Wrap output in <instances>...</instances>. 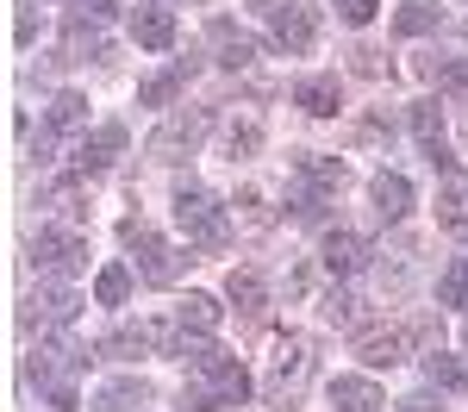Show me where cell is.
I'll list each match as a JSON object with an SVG mask.
<instances>
[{"instance_id":"6da1fadb","label":"cell","mask_w":468,"mask_h":412,"mask_svg":"<svg viewBox=\"0 0 468 412\" xmlns=\"http://www.w3.org/2000/svg\"><path fill=\"white\" fill-rule=\"evenodd\" d=\"M88 369V343L69 332H50L37 337V350L26 356V381H32L37 394H57V387H75V375Z\"/></svg>"},{"instance_id":"7a4b0ae2","label":"cell","mask_w":468,"mask_h":412,"mask_svg":"<svg viewBox=\"0 0 468 412\" xmlns=\"http://www.w3.org/2000/svg\"><path fill=\"white\" fill-rule=\"evenodd\" d=\"M176 225L187 231V244H200V250H218L225 238H231V219H225V200H218L213 187H181L176 194Z\"/></svg>"},{"instance_id":"3957f363","label":"cell","mask_w":468,"mask_h":412,"mask_svg":"<svg viewBox=\"0 0 468 412\" xmlns=\"http://www.w3.org/2000/svg\"><path fill=\"white\" fill-rule=\"evenodd\" d=\"M26 250H32V269L44 275V281H69V275H81V269H88V238H81V231L37 225Z\"/></svg>"},{"instance_id":"277c9868","label":"cell","mask_w":468,"mask_h":412,"mask_svg":"<svg viewBox=\"0 0 468 412\" xmlns=\"http://www.w3.org/2000/svg\"><path fill=\"white\" fill-rule=\"evenodd\" d=\"M187 375H194V381H207V394H213L218 412H231V407H244V400H250V369H244L238 356H225V350L200 356V363H187Z\"/></svg>"},{"instance_id":"5b68a950","label":"cell","mask_w":468,"mask_h":412,"mask_svg":"<svg viewBox=\"0 0 468 412\" xmlns=\"http://www.w3.org/2000/svg\"><path fill=\"white\" fill-rule=\"evenodd\" d=\"M119 238H125V244L138 250V275H144V281L169 288V281L181 275V250L169 244V238H156L144 219H125V225H119Z\"/></svg>"},{"instance_id":"8992f818","label":"cell","mask_w":468,"mask_h":412,"mask_svg":"<svg viewBox=\"0 0 468 412\" xmlns=\"http://www.w3.org/2000/svg\"><path fill=\"white\" fill-rule=\"evenodd\" d=\"M200 138H207V119H200V112H169L163 132L144 144V156H150V163H181V156H194Z\"/></svg>"},{"instance_id":"52a82bcc","label":"cell","mask_w":468,"mask_h":412,"mask_svg":"<svg viewBox=\"0 0 468 412\" xmlns=\"http://www.w3.org/2000/svg\"><path fill=\"white\" fill-rule=\"evenodd\" d=\"M81 306H88V300L75 294V288H57V281H50V288H37V294L26 300L19 325H57V332H69L75 319H81Z\"/></svg>"},{"instance_id":"ba28073f","label":"cell","mask_w":468,"mask_h":412,"mask_svg":"<svg viewBox=\"0 0 468 412\" xmlns=\"http://www.w3.org/2000/svg\"><path fill=\"white\" fill-rule=\"evenodd\" d=\"M125 150V125H94V132H81V144L69 150V169L75 175H101V169H112V156Z\"/></svg>"},{"instance_id":"9c48e42d","label":"cell","mask_w":468,"mask_h":412,"mask_svg":"<svg viewBox=\"0 0 468 412\" xmlns=\"http://www.w3.org/2000/svg\"><path fill=\"white\" fill-rule=\"evenodd\" d=\"M313 32H319V19H313V6H300V0H288L282 13H269V37H275V50H288V57H306V50H313Z\"/></svg>"},{"instance_id":"30bf717a","label":"cell","mask_w":468,"mask_h":412,"mask_svg":"<svg viewBox=\"0 0 468 412\" xmlns=\"http://www.w3.org/2000/svg\"><path fill=\"white\" fill-rule=\"evenodd\" d=\"M306 375H313V343H306V337H288L282 356H275V369H269V394H275V400H293V394L306 387Z\"/></svg>"},{"instance_id":"8fae6325","label":"cell","mask_w":468,"mask_h":412,"mask_svg":"<svg viewBox=\"0 0 468 412\" xmlns=\"http://www.w3.org/2000/svg\"><path fill=\"white\" fill-rule=\"evenodd\" d=\"M319 262H324V275H356L362 262H368V244H362L356 231H324V244H319Z\"/></svg>"},{"instance_id":"7c38bea8","label":"cell","mask_w":468,"mask_h":412,"mask_svg":"<svg viewBox=\"0 0 468 412\" xmlns=\"http://www.w3.org/2000/svg\"><path fill=\"white\" fill-rule=\"evenodd\" d=\"M406 350H412V325H394V332H362L356 337V356L368 363V369H394Z\"/></svg>"},{"instance_id":"4fadbf2b","label":"cell","mask_w":468,"mask_h":412,"mask_svg":"<svg viewBox=\"0 0 468 412\" xmlns=\"http://www.w3.org/2000/svg\"><path fill=\"white\" fill-rule=\"evenodd\" d=\"M213 50H218V63H225V69H250L256 57H262V44H256L250 32H238V26H231V19H213Z\"/></svg>"},{"instance_id":"5bb4252c","label":"cell","mask_w":468,"mask_h":412,"mask_svg":"<svg viewBox=\"0 0 468 412\" xmlns=\"http://www.w3.org/2000/svg\"><path fill=\"white\" fill-rule=\"evenodd\" d=\"M344 100V88H337V75H300L293 81V107H306L313 119H331Z\"/></svg>"},{"instance_id":"9a60e30c","label":"cell","mask_w":468,"mask_h":412,"mask_svg":"<svg viewBox=\"0 0 468 412\" xmlns=\"http://www.w3.org/2000/svg\"><path fill=\"white\" fill-rule=\"evenodd\" d=\"M132 37H138V50H169L176 44V13L169 6H138L132 13Z\"/></svg>"},{"instance_id":"2e32d148","label":"cell","mask_w":468,"mask_h":412,"mask_svg":"<svg viewBox=\"0 0 468 412\" xmlns=\"http://www.w3.org/2000/svg\"><path fill=\"white\" fill-rule=\"evenodd\" d=\"M331 407L337 412H381V387L368 375H337L331 381Z\"/></svg>"},{"instance_id":"e0dca14e","label":"cell","mask_w":468,"mask_h":412,"mask_svg":"<svg viewBox=\"0 0 468 412\" xmlns=\"http://www.w3.org/2000/svg\"><path fill=\"white\" fill-rule=\"evenodd\" d=\"M225 300H231L244 319H256V312H269V281H262L256 269H231V281H225Z\"/></svg>"},{"instance_id":"ac0fdd59","label":"cell","mask_w":468,"mask_h":412,"mask_svg":"<svg viewBox=\"0 0 468 412\" xmlns=\"http://www.w3.org/2000/svg\"><path fill=\"white\" fill-rule=\"evenodd\" d=\"M218 319H225V306H218L213 294H200V288L176 300V325H181V332H207V337H213Z\"/></svg>"},{"instance_id":"d6986e66","label":"cell","mask_w":468,"mask_h":412,"mask_svg":"<svg viewBox=\"0 0 468 412\" xmlns=\"http://www.w3.org/2000/svg\"><path fill=\"white\" fill-rule=\"evenodd\" d=\"M368 194H375V213H381V219H388V225H394V219H406V213H412V182H406V175H388V169H381Z\"/></svg>"},{"instance_id":"ffe728a7","label":"cell","mask_w":468,"mask_h":412,"mask_svg":"<svg viewBox=\"0 0 468 412\" xmlns=\"http://www.w3.org/2000/svg\"><path fill=\"white\" fill-rule=\"evenodd\" d=\"M443 26V13H437V0H406L394 13V32L399 37H425V32H437Z\"/></svg>"},{"instance_id":"44dd1931","label":"cell","mask_w":468,"mask_h":412,"mask_svg":"<svg viewBox=\"0 0 468 412\" xmlns=\"http://www.w3.org/2000/svg\"><path fill=\"white\" fill-rule=\"evenodd\" d=\"M293 175H300L306 187H324V194H331V187L344 182V163H337V156H319V150H306V156L293 163Z\"/></svg>"},{"instance_id":"7402d4cb","label":"cell","mask_w":468,"mask_h":412,"mask_svg":"<svg viewBox=\"0 0 468 412\" xmlns=\"http://www.w3.org/2000/svg\"><path fill=\"white\" fill-rule=\"evenodd\" d=\"M44 125H50V132H88V94H57Z\"/></svg>"},{"instance_id":"603a6c76","label":"cell","mask_w":468,"mask_h":412,"mask_svg":"<svg viewBox=\"0 0 468 412\" xmlns=\"http://www.w3.org/2000/svg\"><path fill=\"white\" fill-rule=\"evenodd\" d=\"M94 300H101V306H125V300H132V269H125V262H107V269L94 275Z\"/></svg>"},{"instance_id":"cb8c5ba5","label":"cell","mask_w":468,"mask_h":412,"mask_svg":"<svg viewBox=\"0 0 468 412\" xmlns=\"http://www.w3.org/2000/svg\"><path fill=\"white\" fill-rule=\"evenodd\" d=\"M425 381H431V387H443V394H463V363H456V356H450V350H425Z\"/></svg>"},{"instance_id":"d4e9b609","label":"cell","mask_w":468,"mask_h":412,"mask_svg":"<svg viewBox=\"0 0 468 412\" xmlns=\"http://www.w3.org/2000/svg\"><path fill=\"white\" fill-rule=\"evenodd\" d=\"M437 225L443 231H468V182H450L437 194Z\"/></svg>"},{"instance_id":"484cf974","label":"cell","mask_w":468,"mask_h":412,"mask_svg":"<svg viewBox=\"0 0 468 412\" xmlns=\"http://www.w3.org/2000/svg\"><path fill=\"white\" fill-rule=\"evenodd\" d=\"M181 81H187V75H181V69L144 75V81H138V107H169V100H176V94H181Z\"/></svg>"},{"instance_id":"4316f807","label":"cell","mask_w":468,"mask_h":412,"mask_svg":"<svg viewBox=\"0 0 468 412\" xmlns=\"http://www.w3.org/2000/svg\"><path fill=\"white\" fill-rule=\"evenodd\" d=\"M144 400H150V387H144V381H112L107 394L94 400V412H138Z\"/></svg>"},{"instance_id":"83f0119b","label":"cell","mask_w":468,"mask_h":412,"mask_svg":"<svg viewBox=\"0 0 468 412\" xmlns=\"http://www.w3.org/2000/svg\"><path fill=\"white\" fill-rule=\"evenodd\" d=\"M406 119H412V138L425 150H443V112H437V100H419Z\"/></svg>"},{"instance_id":"f1b7e54d","label":"cell","mask_w":468,"mask_h":412,"mask_svg":"<svg viewBox=\"0 0 468 412\" xmlns=\"http://www.w3.org/2000/svg\"><path fill=\"white\" fill-rule=\"evenodd\" d=\"M437 306H468V257H456L437 275Z\"/></svg>"},{"instance_id":"f546056e","label":"cell","mask_w":468,"mask_h":412,"mask_svg":"<svg viewBox=\"0 0 468 412\" xmlns=\"http://www.w3.org/2000/svg\"><path fill=\"white\" fill-rule=\"evenodd\" d=\"M431 81L443 88V94H468V57H443V63H431Z\"/></svg>"},{"instance_id":"4dcf8cb0","label":"cell","mask_w":468,"mask_h":412,"mask_svg":"<svg viewBox=\"0 0 468 412\" xmlns=\"http://www.w3.org/2000/svg\"><path fill=\"white\" fill-rule=\"evenodd\" d=\"M331 6H337V19H344V26H368L381 0H331Z\"/></svg>"},{"instance_id":"1f68e13d","label":"cell","mask_w":468,"mask_h":412,"mask_svg":"<svg viewBox=\"0 0 468 412\" xmlns=\"http://www.w3.org/2000/svg\"><path fill=\"white\" fill-rule=\"evenodd\" d=\"M324 319H331V325H356V300H350L344 288H337V294L324 300Z\"/></svg>"},{"instance_id":"d6a6232c","label":"cell","mask_w":468,"mask_h":412,"mask_svg":"<svg viewBox=\"0 0 468 412\" xmlns=\"http://www.w3.org/2000/svg\"><path fill=\"white\" fill-rule=\"evenodd\" d=\"M75 19H94L101 26V19H112V0H75Z\"/></svg>"},{"instance_id":"836d02e7","label":"cell","mask_w":468,"mask_h":412,"mask_svg":"<svg viewBox=\"0 0 468 412\" xmlns=\"http://www.w3.org/2000/svg\"><path fill=\"white\" fill-rule=\"evenodd\" d=\"M13 32H19V44H32V37H37V13H32V6H19V26H13Z\"/></svg>"},{"instance_id":"e575fe53","label":"cell","mask_w":468,"mask_h":412,"mask_svg":"<svg viewBox=\"0 0 468 412\" xmlns=\"http://www.w3.org/2000/svg\"><path fill=\"white\" fill-rule=\"evenodd\" d=\"M399 412H431V407L425 400H399Z\"/></svg>"},{"instance_id":"d590c367","label":"cell","mask_w":468,"mask_h":412,"mask_svg":"<svg viewBox=\"0 0 468 412\" xmlns=\"http://www.w3.org/2000/svg\"><path fill=\"white\" fill-rule=\"evenodd\" d=\"M181 412H218V407H207V400H194V407H187V400H181Z\"/></svg>"},{"instance_id":"8d00e7d4","label":"cell","mask_w":468,"mask_h":412,"mask_svg":"<svg viewBox=\"0 0 468 412\" xmlns=\"http://www.w3.org/2000/svg\"><path fill=\"white\" fill-rule=\"evenodd\" d=\"M256 6H262V13H282V6H288V0H256Z\"/></svg>"}]
</instances>
